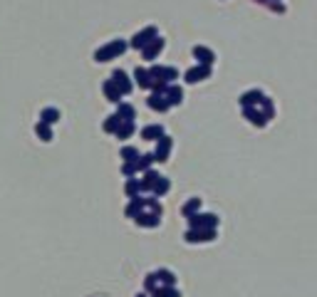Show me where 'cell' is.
Returning a JSON list of instances; mask_svg holds the SVG:
<instances>
[{"label": "cell", "mask_w": 317, "mask_h": 297, "mask_svg": "<svg viewBox=\"0 0 317 297\" xmlns=\"http://www.w3.org/2000/svg\"><path fill=\"white\" fill-rule=\"evenodd\" d=\"M109 79H112L114 84H117V90L122 92V97H127V94H131V90H134V82L129 79V74L124 72V70H114Z\"/></svg>", "instance_id": "52a82bcc"}, {"label": "cell", "mask_w": 317, "mask_h": 297, "mask_svg": "<svg viewBox=\"0 0 317 297\" xmlns=\"http://www.w3.org/2000/svg\"><path fill=\"white\" fill-rule=\"evenodd\" d=\"M156 280H159V285H166V287H176V275L171 273V270H166V268H159L156 273Z\"/></svg>", "instance_id": "7402d4cb"}, {"label": "cell", "mask_w": 317, "mask_h": 297, "mask_svg": "<svg viewBox=\"0 0 317 297\" xmlns=\"http://www.w3.org/2000/svg\"><path fill=\"white\" fill-rule=\"evenodd\" d=\"M161 179V173H156L154 168H149V171H144V179H139V191L141 193H151V188H154V184Z\"/></svg>", "instance_id": "4fadbf2b"}, {"label": "cell", "mask_w": 317, "mask_h": 297, "mask_svg": "<svg viewBox=\"0 0 317 297\" xmlns=\"http://www.w3.org/2000/svg\"><path fill=\"white\" fill-rule=\"evenodd\" d=\"M124 193H127V198H136V196L141 193V191H139V179H127Z\"/></svg>", "instance_id": "4dcf8cb0"}, {"label": "cell", "mask_w": 317, "mask_h": 297, "mask_svg": "<svg viewBox=\"0 0 317 297\" xmlns=\"http://www.w3.org/2000/svg\"><path fill=\"white\" fill-rule=\"evenodd\" d=\"M156 161H154V154H139V159L134 161V166H136V173H144V171H149Z\"/></svg>", "instance_id": "603a6c76"}, {"label": "cell", "mask_w": 317, "mask_h": 297, "mask_svg": "<svg viewBox=\"0 0 317 297\" xmlns=\"http://www.w3.org/2000/svg\"><path fill=\"white\" fill-rule=\"evenodd\" d=\"M193 57L198 60V65H206V67H213V62H216V52L204 47V45H196V47H193Z\"/></svg>", "instance_id": "8fae6325"}, {"label": "cell", "mask_w": 317, "mask_h": 297, "mask_svg": "<svg viewBox=\"0 0 317 297\" xmlns=\"http://www.w3.org/2000/svg\"><path fill=\"white\" fill-rule=\"evenodd\" d=\"M141 211H147V208H144V198H141V196H136V198H129V205H127V211H124V213H127V218H136Z\"/></svg>", "instance_id": "44dd1931"}, {"label": "cell", "mask_w": 317, "mask_h": 297, "mask_svg": "<svg viewBox=\"0 0 317 297\" xmlns=\"http://www.w3.org/2000/svg\"><path fill=\"white\" fill-rule=\"evenodd\" d=\"M168 191H171V181H168L166 176H161L156 184H154V188H151V193L156 196V198H161V196H166Z\"/></svg>", "instance_id": "cb8c5ba5"}, {"label": "cell", "mask_w": 317, "mask_h": 297, "mask_svg": "<svg viewBox=\"0 0 317 297\" xmlns=\"http://www.w3.org/2000/svg\"><path fill=\"white\" fill-rule=\"evenodd\" d=\"M164 134H166V131H164L161 124H149V127L141 129V139H144V141H159Z\"/></svg>", "instance_id": "2e32d148"}, {"label": "cell", "mask_w": 317, "mask_h": 297, "mask_svg": "<svg viewBox=\"0 0 317 297\" xmlns=\"http://www.w3.org/2000/svg\"><path fill=\"white\" fill-rule=\"evenodd\" d=\"M134 223L139 225V228H159V223H161V216H156V213H151V211H141Z\"/></svg>", "instance_id": "30bf717a"}, {"label": "cell", "mask_w": 317, "mask_h": 297, "mask_svg": "<svg viewBox=\"0 0 317 297\" xmlns=\"http://www.w3.org/2000/svg\"><path fill=\"white\" fill-rule=\"evenodd\" d=\"M35 134H38V139H42V141H52V129H50V124H45V122H38V124H35Z\"/></svg>", "instance_id": "f1b7e54d"}, {"label": "cell", "mask_w": 317, "mask_h": 297, "mask_svg": "<svg viewBox=\"0 0 317 297\" xmlns=\"http://www.w3.org/2000/svg\"><path fill=\"white\" fill-rule=\"evenodd\" d=\"M171 148H174V139L164 134V136H161V139L156 141V148L151 151V154H154V161H156V164H166V161H168V154H171Z\"/></svg>", "instance_id": "5b68a950"}, {"label": "cell", "mask_w": 317, "mask_h": 297, "mask_svg": "<svg viewBox=\"0 0 317 297\" xmlns=\"http://www.w3.org/2000/svg\"><path fill=\"white\" fill-rule=\"evenodd\" d=\"M243 116L253 124V127H258V129H263L265 124H268V119L261 114V109L258 107H243Z\"/></svg>", "instance_id": "7c38bea8"}, {"label": "cell", "mask_w": 317, "mask_h": 297, "mask_svg": "<svg viewBox=\"0 0 317 297\" xmlns=\"http://www.w3.org/2000/svg\"><path fill=\"white\" fill-rule=\"evenodd\" d=\"M136 297H147V292H141V295H136Z\"/></svg>", "instance_id": "f35d334b"}, {"label": "cell", "mask_w": 317, "mask_h": 297, "mask_svg": "<svg viewBox=\"0 0 317 297\" xmlns=\"http://www.w3.org/2000/svg\"><path fill=\"white\" fill-rule=\"evenodd\" d=\"M166 102H168V107H179L181 102H184V90L179 87V84H168V90H166Z\"/></svg>", "instance_id": "e0dca14e"}, {"label": "cell", "mask_w": 317, "mask_h": 297, "mask_svg": "<svg viewBox=\"0 0 317 297\" xmlns=\"http://www.w3.org/2000/svg\"><path fill=\"white\" fill-rule=\"evenodd\" d=\"M258 109H261V114L268 119V122H270V119H273V114H275V107H273V102H270L268 97H263V102L258 104Z\"/></svg>", "instance_id": "1f68e13d"}, {"label": "cell", "mask_w": 317, "mask_h": 297, "mask_svg": "<svg viewBox=\"0 0 317 297\" xmlns=\"http://www.w3.org/2000/svg\"><path fill=\"white\" fill-rule=\"evenodd\" d=\"M263 97H265V94H263L261 90H248V92L241 94L238 102H241V107H258L263 102Z\"/></svg>", "instance_id": "5bb4252c"}, {"label": "cell", "mask_w": 317, "mask_h": 297, "mask_svg": "<svg viewBox=\"0 0 317 297\" xmlns=\"http://www.w3.org/2000/svg\"><path fill=\"white\" fill-rule=\"evenodd\" d=\"M114 114H117V116H119L122 122H134V119H136V109L131 107L129 102H119Z\"/></svg>", "instance_id": "ac0fdd59"}, {"label": "cell", "mask_w": 317, "mask_h": 297, "mask_svg": "<svg viewBox=\"0 0 317 297\" xmlns=\"http://www.w3.org/2000/svg\"><path fill=\"white\" fill-rule=\"evenodd\" d=\"M188 221V228H193V230H204V228H218V223H221V218L216 216V213H196V216H191V218H186Z\"/></svg>", "instance_id": "7a4b0ae2"}, {"label": "cell", "mask_w": 317, "mask_h": 297, "mask_svg": "<svg viewBox=\"0 0 317 297\" xmlns=\"http://www.w3.org/2000/svg\"><path fill=\"white\" fill-rule=\"evenodd\" d=\"M127 50H129V42H124V40H112V42H107L104 47H99V50L94 52V62H109V60H117V57L124 55Z\"/></svg>", "instance_id": "6da1fadb"}, {"label": "cell", "mask_w": 317, "mask_h": 297, "mask_svg": "<svg viewBox=\"0 0 317 297\" xmlns=\"http://www.w3.org/2000/svg\"><path fill=\"white\" fill-rule=\"evenodd\" d=\"M122 176H124V179H134V176H136L134 161H124V164H122Z\"/></svg>", "instance_id": "d590c367"}, {"label": "cell", "mask_w": 317, "mask_h": 297, "mask_svg": "<svg viewBox=\"0 0 317 297\" xmlns=\"http://www.w3.org/2000/svg\"><path fill=\"white\" fill-rule=\"evenodd\" d=\"M154 290H159V280H156V275H154V273H149V275L144 278V292H147V295H151Z\"/></svg>", "instance_id": "e575fe53"}, {"label": "cell", "mask_w": 317, "mask_h": 297, "mask_svg": "<svg viewBox=\"0 0 317 297\" xmlns=\"http://www.w3.org/2000/svg\"><path fill=\"white\" fill-rule=\"evenodd\" d=\"M147 104H149V109L159 111V114H164V111H168L171 107H168L166 97L164 94H149V99H147Z\"/></svg>", "instance_id": "9a60e30c"}, {"label": "cell", "mask_w": 317, "mask_h": 297, "mask_svg": "<svg viewBox=\"0 0 317 297\" xmlns=\"http://www.w3.org/2000/svg\"><path fill=\"white\" fill-rule=\"evenodd\" d=\"M201 211V198H188L184 208H181V213H184V218H191V216H196Z\"/></svg>", "instance_id": "d4e9b609"}, {"label": "cell", "mask_w": 317, "mask_h": 297, "mask_svg": "<svg viewBox=\"0 0 317 297\" xmlns=\"http://www.w3.org/2000/svg\"><path fill=\"white\" fill-rule=\"evenodd\" d=\"M134 79H136V84H139V90H151V74L149 70H144V67H136L134 70Z\"/></svg>", "instance_id": "ffe728a7"}, {"label": "cell", "mask_w": 317, "mask_h": 297, "mask_svg": "<svg viewBox=\"0 0 317 297\" xmlns=\"http://www.w3.org/2000/svg\"><path fill=\"white\" fill-rule=\"evenodd\" d=\"M40 122H45V124H55V122H60V109H55V107H47V109L40 111Z\"/></svg>", "instance_id": "4316f807"}, {"label": "cell", "mask_w": 317, "mask_h": 297, "mask_svg": "<svg viewBox=\"0 0 317 297\" xmlns=\"http://www.w3.org/2000/svg\"><path fill=\"white\" fill-rule=\"evenodd\" d=\"M184 241L191 243V245H196V243H211V241H216V228H204V230L188 228L186 233H184Z\"/></svg>", "instance_id": "277c9868"}, {"label": "cell", "mask_w": 317, "mask_h": 297, "mask_svg": "<svg viewBox=\"0 0 317 297\" xmlns=\"http://www.w3.org/2000/svg\"><path fill=\"white\" fill-rule=\"evenodd\" d=\"M102 92H104V97H107L112 104H119V102H122V92L117 90V84H114L112 79H104V84H102Z\"/></svg>", "instance_id": "d6986e66"}, {"label": "cell", "mask_w": 317, "mask_h": 297, "mask_svg": "<svg viewBox=\"0 0 317 297\" xmlns=\"http://www.w3.org/2000/svg\"><path fill=\"white\" fill-rule=\"evenodd\" d=\"M144 208H147V211H151V213H156V216H164V205L159 203V198H156V196L144 198Z\"/></svg>", "instance_id": "f546056e"}, {"label": "cell", "mask_w": 317, "mask_h": 297, "mask_svg": "<svg viewBox=\"0 0 317 297\" xmlns=\"http://www.w3.org/2000/svg\"><path fill=\"white\" fill-rule=\"evenodd\" d=\"M211 67H206V65H196V67H191V70H186V74H184V79H186V84H198V82H204V79H208L211 77Z\"/></svg>", "instance_id": "ba28073f"}, {"label": "cell", "mask_w": 317, "mask_h": 297, "mask_svg": "<svg viewBox=\"0 0 317 297\" xmlns=\"http://www.w3.org/2000/svg\"><path fill=\"white\" fill-rule=\"evenodd\" d=\"M270 3H280V0H270Z\"/></svg>", "instance_id": "ab89813d"}, {"label": "cell", "mask_w": 317, "mask_h": 297, "mask_svg": "<svg viewBox=\"0 0 317 297\" xmlns=\"http://www.w3.org/2000/svg\"><path fill=\"white\" fill-rule=\"evenodd\" d=\"M134 131H136V124H134V122H122V127L117 129L114 136L124 141V139H131V136H134Z\"/></svg>", "instance_id": "484cf974"}, {"label": "cell", "mask_w": 317, "mask_h": 297, "mask_svg": "<svg viewBox=\"0 0 317 297\" xmlns=\"http://www.w3.org/2000/svg\"><path fill=\"white\" fill-rule=\"evenodd\" d=\"M119 156H122L124 161H136V159H139V148L136 146H122Z\"/></svg>", "instance_id": "836d02e7"}, {"label": "cell", "mask_w": 317, "mask_h": 297, "mask_svg": "<svg viewBox=\"0 0 317 297\" xmlns=\"http://www.w3.org/2000/svg\"><path fill=\"white\" fill-rule=\"evenodd\" d=\"M151 297H181V292L176 287H166V285H159V290H154Z\"/></svg>", "instance_id": "d6a6232c"}, {"label": "cell", "mask_w": 317, "mask_h": 297, "mask_svg": "<svg viewBox=\"0 0 317 297\" xmlns=\"http://www.w3.org/2000/svg\"><path fill=\"white\" fill-rule=\"evenodd\" d=\"M166 90H168L166 82H161V79H154V82H151V94H166Z\"/></svg>", "instance_id": "8d00e7d4"}, {"label": "cell", "mask_w": 317, "mask_h": 297, "mask_svg": "<svg viewBox=\"0 0 317 297\" xmlns=\"http://www.w3.org/2000/svg\"><path fill=\"white\" fill-rule=\"evenodd\" d=\"M268 8H270L273 13H285V5H282V3H270Z\"/></svg>", "instance_id": "74e56055"}, {"label": "cell", "mask_w": 317, "mask_h": 297, "mask_svg": "<svg viewBox=\"0 0 317 297\" xmlns=\"http://www.w3.org/2000/svg\"><path fill=\"white\" fill-rule=\"evenodd\" d=\"M164 47H166V40L164 37H154L147 47H141V57L144 60H156V57L164 52Z\"/></svg>", "instance_id": "9c48e42d"}, {"label": "cell", "mask_w": 317, "mask_h": 297, "mask_svg": "<svg viewBox=\"0 0 317 297\" xmlns=\"http://www.w3.org/2000/svg\"><path fill=\"white\" fill-rule=\"evenodd\" d=\"M119 127H122V119H119L117 114H109V116L104 119V124H102V129L107 131V134H117Z\"/></svg>", "instance_id": "83f0119b"}, {"label": "cell", "mask_w": 317, "mask_h": 297, "mask_svg": "<svg viewBox=\"0 0 317 297\" xmlns=\"http://www.w3.org/2000/svg\"><path fill=\"white\" fill-rule=\"evenodd\" d=\"M154 37H159V30L154 27V25H149V27H144V30H139L136 35L129 40V47H134V50H141V47H147Z\"/></svg>", "instance_id": "3957f363"}, {"label": "cell", "mask_w": 317, "mask_h": 297, "mask_svg": "<svg viewBox=\"0 0 317 297\" xmlns=\"http://www.w3.org/2000/svg\"><path fill=\"white\" fill-rule=\"evenodd\" d=\"M149 74H151V79H161L166 84H171L174 79H179V70L176 67H164V65H151Z\"/></svg>", "instance_id": "8992f818"}]
</instances>
